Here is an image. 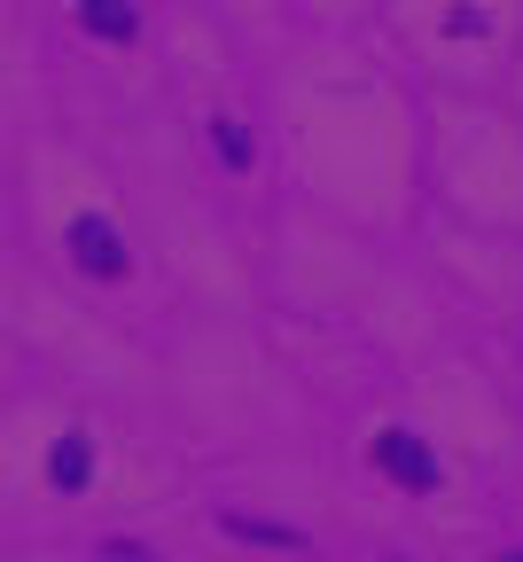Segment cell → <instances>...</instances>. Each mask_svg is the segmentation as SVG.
I'll list each match as a JSON object with an SVG mask.
<instances>
[{
	"mask_svg": "<svg viewBox=\"0 0 523 562\" xmlns=\"http://www.w3.org/2000/svg\"><path fill=\"white\" fill-rule=\"evenodd\" d=\"M47 469H55V484H87V446H79V438H63Z\"/></svg>",
	"mask_w": 523,
	"mask_h": 562,
	"instance_id": "277c9868",
	"label": "cell"
},
{
	"mask_svg": "<svg viewBox=\"0 0 523 562\" xmlns=\"http://www.w3.org/2000/svg\"><path fill=\"white\" fill-rule=\"evenodd\" d=\"M376 461H383L407 492H430V484H437V453H430L414 430H383V438H376Z\"/></svg>",
	"mask_w": 523,
	"mask_h": 562,
	"instance_id": "6da1fadb",
	"label": "cell"
},
{
	"mask_svg": "<svg viewBox=\"0 0 523 562\" xmlns=\"http://www.w3.org/2000/svg\"><path fill=\"white\" fill-rule=\"evenodd\" d=\"M211 140H219V157H227V165H251V133L235 117H211Z\"/></svg>",
	"mask_w": 523,
	"mask_h": 562,
	"instance_id": "3957f363",
	"label": "cell"
},
{
	"mask_svg": "<svg viewBox=\"0 0 523 562\" xmlns=\"http://www.w3.org/2000/svg\"><path fill=\"white\" fill-rule=\"evenodd\" d=\"M70 250H79V266L94 273V281H118L133 258H125V235L118 227H102V220H79V227H70Z\"/></svg>",
	"mask_w": 523,
	"mask_h": 562,
	"instance_id": "7a4b0ae2",
	"label": "cell"
}]
</instances>
